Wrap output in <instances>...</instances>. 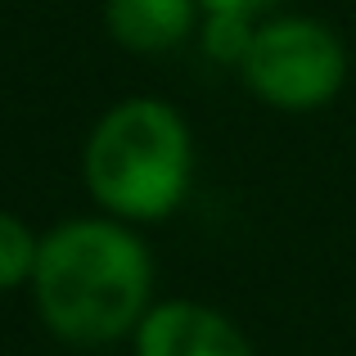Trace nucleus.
<instances>
[{
	"instance_id": "7ed1b4c3",
	"label": "nucleus",
	"mask_w": 356,
	"mask_h": 356,
	"mask_svg": "<svg viewBox=\"0 0 356 356\" xmlns=\"http://www.w3.org/2000/svg\"><path fill=\"white\" fill-rule=\"evenodd\" d=\"M239 81L275 113H316L348 81V50L321 18L270 14L252 32Z\"/></svg>"
},
{
	"instance_id": "20e7f679",
	"label": "nucleus",
	"mask_w": 356,
	"mask_h": 356,
	"mask_svg": "<svg viewBox=\"0 0 356 356\" xmlns=\"http://www.w3.org/2000/svg\"><path fill=\"white\" fill-rule=\"evenodd\" d=\"M136 356H257L248 334L226 312L194 298L154 302L140 330L131 334Z\"/></svg>"
},
{
	"instance_id": "0eeeda50",
	"label": "nucleus",
	"mask_w": 356,
	"mask_h": 356,
	"mask_svg": "<svg viewBox=\"0 0 356 356\" xmlns=\"http://www.w3.org/2000/svg\"><path fill=\"white\" fill-rule=\"evenodd\" d=\"M252 32H257V23L252 18H235V14H203L199 23V45L208 59L226 63V68L239 72L243 54H248L252 45Z\"/></svg>"
},
{
	"instance_id": "f257e3e1",
	"label": "nucleus",
	"mask_w": 356,
	"mask_h": 356,
	"mask_svg": "<svg viewBox=\"0 0 356 356\" xmlns=\"http://www.w3.org/2000/svg\"><path fill=\"white\" fill-rule=\"evenodd\" d=\"M32 307L68 348H108L140 330L154 307V257L136 226L68 217L41 235Z\"/></svg>"
},
{
	"instance_id": "423d86ee",
	"label": "nucleus",
	"mask_w": 356,
	"mask_h": 356,
	"mask_svg": "<svg viewBox=\"0 0 356 356\" xmlns=\"http://www.w3.org/2000/svg\"><path fill=\"white\" fill-rule=\"evenodd\" d=\"M36 252H41V235H36L18 212L0 208V293L32 284Z\"/></svg>"
},
{
	"instance_id": "39448f33",
	"label": "nucleus",
	"mask_w": 356,
	"mask_h": 356,
	"mask_svg": "<svg viewBox=\"0 0 356 356\" xmlns=\"http://www.w3.org/2000/svg\"><path fill=\"white\" fill-rule=\"evenodd\" d=\"M199 0H104L108 41L131 54H172L185 41H199Z\"/></svg>"
},
{
	"instance_id": "f03ea898",
	"label": "nucleus",
	"mask_w": 356,
	"mask_h": 356,
	"mask_svg": "<svg viewBox=\"0 0 356 356\" xmlns=\"http://www.w3.org/2000/svg\"><path fill=\"white\" fill-rule=\"evenodd\" d=\"M81 181L99 217L158 226L194 185V136L181 108L158 95H127L95 118L81 145Z\"/></svg>"
},
{
	"instance_id": "6e6552de",
	"label": "nucleus",
	"mask_w": 356,
	"mask_h": 356,
	"mask_svg": "<svg viewBox=\"0 0 356 356\" xmlns=\"http://www.w3.org/2000/svg\"><path fill=\"white\" fill-rule=\"evenodd\" d=\"M275 5H280V0H199L203 14H235V18H252V23L270 18Z\"/></svg>"
}]
</instances>
